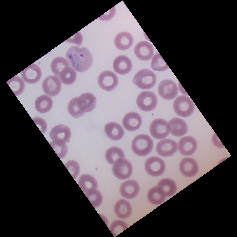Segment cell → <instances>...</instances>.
I'll return each mask as SVG.
<instances>
[{"label":"cell","instance_id":"6da1fadb","mask_svg":"<svg viewBox=\"0 0 237 237\" xmlns=\"http://www.w3.org/2000/svg\"><path fill=\"white\" fill-rule=\"evenodd\" d=\"M70 64L77 71L83 72L89 69L93 63V57L89 50L86 47L73 46L66 54Z\"/></svg>","mask_w":237,"mask_h":237},{"label":"cell","instance_id":"7a4b0ae2","mask_svg":"<svg viewBox=\"0 0 237 237\" xmlns=\"http://www.w3.org/2000/svg\"><path fill=\"white\" fill-rule=\"evenodd\" d=\"M153 146V140L148 135L140 134L133 140L131 148L134 153L140 156L148 155L152 151Z\"/></svg>","mask_w":237,"mask_h":237},{"label":"cell","instance_id":"3957f363","mask_svg":"<svg viewBox=\"0 0 237 237\" xmlns=\"http://www.w3.org/2000/svg\"><path fill=\"white\" fill-rule=\"evenodd\" d=\"M173 109L178 116L183 117L190 116L194 110V105L192 100L185 95L178 97L173 103Z\"/></svg>","mask_w":237,"mask_h":237},{"label":"cell","instance_id":"277c9868","mask_svg":"<svg viewBox=\"0 0 237 237\" xmlns=\"http://www.w3.org/2000/svg\"><path fill=\"white\" fill-rule=\"evenodd\" d=\"M156 76L152 71L142 69L138 71L134 76L133 83L142 89H149L152 87L156 82Z\"/></svg>","mask_w":237,"mask_h":237},{"label":"cell","instance_id":"5b68a950","mask_svg":"<svg viewBox=\"0 0 237 237\" xmlns=\"http://www.w3.org/2000/svg\"><path fill=\"white\" fill-rule=\"evenodd\" d=\"M150 132L155 138L161 139L166 137L170 131V127L169 123L161 118L153 120L150 126Z\"/></svg>","mask_w":237,"mask_h":237},{"label":"cell","instance_id":"8992f818","mask_svg":"<svg viewBox=\"0 0 237 237\" xmlns=\"http://www.w3.org/2000/svg\"><path fill=\"white\" fill-rule=\"evenodd\" d=\"M112 170L114 175L116 178L121 180H125L131 176L132 172V167L127 160L121 158L114 162Z\"/></svg>","mask_w":237,"mask_h":237},{"label":"cell","instance_id":"52a82bcc","mask_svg":"<svg viewBox=\"0 0 237 237\" xmlns=\"http://www.w3.org/2000/svg\"><path fill=\"white\" fill-rule=\"evenodd\" d=\"M136 103L139 108L145 111H150L156 106L157 99L156 95L150 91H143L138 96Z\"/></svg>","mask_w":237,"mask_h":237},{"label":"cell","instance_id":"ba28073f","mask_svg":"<svg viewBox=\"0 0 237 237\" xmlns=\"http://www.w3.org/2000/svg\"><path fill=\"white\" fill-rule=\"evenodd\" d=\"M146 172L150 175L157 177L163 174L165 169L164 161L160 157L152 156L148 158L145 164Z\"/></svg>","mask_w":237,"mask_h":237},{"label":"cell","instance_id":"9c48e42d","mask_svg":"<svg viewBox=\"0 0 237 237\" xmlns=\"http://www.w3.org/2000/svg\"><path fill=\"white\" fill-rule=\"evenodd\" d=\"M98 82L101 89L108 92H111L116 87L118 81L115 73L111 71H105L100 74Z\"/></svg>","mask_w":237,"mask_h":237},{"label":"cell","instance_id":"30bf717a","mask_svg":"<svg viewBox=\"0 0 237 237\" xmlns=\"http://www.w3.org/2000/svg\"><path fill=\"white\" fill-rule=\"evenodd\" d=\"M158 92L163 99L171 100L177 95L178 89L176 84L173 81L164 80L161 81L158 86Z\"/></svg>","mask_w":237,"mask_h":237},{"label":"cell","instance_id":"8fae6325","mask_svg":"<svg viewBox=\"0 0 237 237\" xmlns=\"http://www.w3.org/2000/svg\"><path fill=\"white\" fill-rule=\"evenodd\" d=\"M44 92L47 95L54 96L57 95L61 88V83L59 78L54 75L46 77L42 83Z\"/></svg>","mask_w":237,"mask_h":237},{"label":"cell","instance_id":"7c38bea8","mask_svg":"<svg viewBox=\"0 0 237 237\" xmlns=\"http://www.w3.org/2000/svg\"><path fill=\"white\" fill-rule=\"evenodd\" d=\"M197 144L195 139L192 137L186 136L179 140L177 147L179 152L184 156H188L193 154L197 149Z\"/></svg>","mask_w":237,"mask_h":237},{"label":"cell","instance_id":"4fadbf2b","mask_svg":"<svg viewBox=\"0 0 237 237\" xmlns=\"http://www.w3.org/2000/svg\"><path fill=\"white\" fill-rule=\"evenodd\" d=\"M177 145L174 140L169 139L163 140L157 143L156 150L161 156L167 157L174 155L177 151Z\"/></svg>","mask_w":237,"mask_h":237},{"label":"cell","instance_id":"5bb4252c","mask_svg":"<svg viewBox=\"0 0 237 237\" xmlns=\"http://www.w3.org/2000/svg\"><path fill=\"white\" fill-rule=\"evenodd\" d=\"M77 104L79 109L84 113L89 112L95 107L96 98L91 93H84L77 97Z\"/></svg>","mask_w":237,"mask_h":237},{"label":"cell","instance_id":"9a60e30c","mask_svg":"<svg viewBox=\"0 0 237 237\" xmlns=\"http://www.w3.org/2000/svg\"><path fill=\"white\" fill-rule=\"evenodd\" d=\"M179 168L181 173L184 176L191 177L196 175L198 172V167L196 161L193 158L186 157L180 162Z\"/></svg>","mask_w":237,"mask_h":237},{"label":"cell","instance_id":"2e32d148","mask_svg":"<svg viewBox=\"0 0 237 237\" xmlns=\"http://www.w3.org/2000/svg\"><path fill=\"white\" fill-rule=\"evenodd\" d=\"M142 122V118L139 114L135 112H129L123 117L122 123L127 130L133 131L138 129Z\"/></svg>","mask_w":237,"mask_h":237},{"label":"cell","instance_id":"e0dca14e","mask_svg":"<svg viewBox=\"0 0 237 237\" xmlns=\"http://www.w3.org/2000/svg\"><path fill=\"white\" fill-rule=\"evenodd\" d=\"M119 190L122 196L131 199L134 198L137 195L139 191V186L136 181L130 180L121 184Z\"/></svg>","mask_w":237,"mask_h":237},{"label":"cell","instance_id":"ac0fdd59","mask_svg":"<svg viewBox=\"0 0 237 237\" xmlns=\"http://www.w3.org/2000/svg\"><path fill=\"white\" fill-rule=\"evenodd\" d=\"M41 71L36 65L32 64L21 72V77L26 82L34 84L37 82L41 76Z\"/></svg>","mask_w":237,"mask_h":237},{"label":"cell","instance_id":"d6986e66","mask_svg":"<svg viewBox=\"0 0 237 237\" xmlns=\"http://www.w3.org/2000/svg\"><path fill=\"white\" fill-rule=\"evenodd\" d=\"M134 53L137 57L143 61L149 60L153 54V49L148 42L143 41L138 43L135 46Z\"/></svg>","mask_w":237,"mask_h":237},{"label":"cell","instance_id":"ffe728a7","mask_svg":"<svg viewBox=\"0 0 237 237\" xmlns=\"http://www.w3.org/2000/svg\"><path fill=\"white\" fill-rule=\"evenodd\" d=\"M113 67L115 71L121 75L127 74L131 71L132 64L130 60L127 57L120 55L117 57L113 63Z\"/></svg>","mask_w":237,"mask_h":237},{"label":"cell","instance_id":"44dd1931","mask_svg":"<svg viewBox=\"0 0 237 237\" xmlns=\"http://www.w3.org/2000/svg\"><path fill=\"white\" fill-rule=\"evenodd\" d=\"M51 139L62 141L66 143L71 137V132L68 126L63 124H59L54 127L50 133Z\"/></svg>","mask_w":237,"mask_h":237},{"label":"cell","instance_id":"7402d4cb","mask_svg":"<svg viewBox=\"0 0 237 237\" xmlns=\"http://www.w3.org/2000/svg\"><path fill=\"white\" fill-rule=\"evenodd\" d=\"M104 131L108 137L114 141L121 139L124 133V129L121 126L115 122L106 124L104 126Z\"/></svg>","mask_w":237,"mask_h":237},{"label":"cell","instance_id":"603a6c76","mask_svg":"<svg viewBox=\"0 0 237 237\" xmlns=\"http://www.w3.org/2000/svg\"><path fill=\"white\" fill-rule=\"evenodd\" d=\"M170 127V133L172 135L181 137L185 134L188 131V126L186 123L182 119L174 118L169 121Z\"/></svg>","mask_w":237,"mask_h":237},{"label":"cell","instance_id":"cb8c5ba5","mask_svg":"<svg viewBox=\"0 0 237 237\" xmlns=\"http://www.w3.org/2000/svg\"><path fill=\"white\" fill-rule=\"evenodd\" d=\"M133 38L129 33L124 32L117 34L114 39L116 47L119 50H125L129 49L132 45Z\"/></svg>","mask_w":237,"mask_h":237},{"label":"cell","instance_id":"d4e9b609","mask_svg":"<svg viewBox=\"0 0 237 237\" xmlns=\"http://www.w3.org/2000/svg\"><path fill=\"white\" fill-rule=\"evenodd\" d=\"M114 211L119 218L125 219L130 216L132 213V208L129 203L127 200L121 199L115 204Z\"/></svg>","mask_w":237,"mask_h":237},{"label":"cell","instance_id":"484cf974","mask_svg":"<svg viewBox=\"0 0 237 237\" xmlns=\"http://www.w3.org/2000/svg\"><path fill=\"white\" fill-rule=\"evenodd\" d=\"M166 197L163 190L158 186L151 188L147 193L148 201L155 205L161 204L164 201Z\"/></svg>","mask_w":237,"mask_h":237},{"label":"cell","instance_id":"4316f807","mask_svg":"<svg viewBox=\"0 0 237 237\" xmlns=\"http://www.w3.org/2000/svg\"><path fill=\"white\" fill-rule=\"evenodd\" d=\"M52 104L51 98L48 96L43 95L36 99L35 103V106L38 112L41 113H45L51 110Z\"/></svg>","mask_w":237,"mask_h":237},{"label":"cell","instance_id":"83f0119b","mask_svg":"<svg viewBox=\"0 0 237 237\" xmlns=\"http://www.w3.org/2000/svg\"><path fill=\"white\" fill-rule=\"evenodd\" d=\"M78 184L84 193L92 189H96L97 187V183L95 178L87 174H84L80 176L78 180Z\"/></svg>","mask_w":237,"mask_h":237},{"label":"cell","instance_id":"f1b7e54d","mask_svg":"<svg viewBox=\"0 0 237 237\" xmlns=\"http://www.w3.org/2000/svg\"><path fill=\"white\" fill-rule=\"evenodd\" d=\"M59 76L63 83L66 85H71L76 80V73L74 69L70 66L65 68L60 72Z\"/></svg>","mask_w":237,"mask_h":237},{"label":"cell","instance_id":"f546056e","mask_svg":"<svg viewBox=\"0 0 237 237\" xmlns=\"http://www.w3.org/2000/svg\"><path fill=\"white\" fill-rule=\"evenodd\" d=\"M158 186L162 189L166 197H170L173 195L175 193L177 190L175 182L172 179L169 178L161 179L159 182Z\"/></svg>","mask_w":237,"mask_h":237},{"label":"cell","instance_id":"4dcf8cb0","mask_svg":"<svg viewBox=\"0 0 237 237\" xmlns=\"http://www.w3.org/2000/svg\"><path fill=\"white\" fill-rule=\"evenodd\" d=\"M124 157L122 150L116 147H112L108 149L105 153L107 161L110 164H113L118 159Z\"/></svg>","mask_w":237,"mask_h":237},{"label":"cell","instance_id":"1f68e13d","mask_svg":"<svg viewBox=\"0 0 237 237\" xmlns=\"http://www.w3.org/2000/svg\"><path fill=\"white\" fill-rule=\"evenodd\" d=\"M8 85L16 96L20 94L25 87L24 82L20 77L15 76L7 82Z\"/></svg>","mask_w":237,"mask_h":237},{"label":"cell","instance_id":"d6a6232c","mask_svg":"<svg viewBox=\"0 0 237 237\" xmlns=\"http://www.w3.org/2000/svg\"><path fill=\"white\" fill-rule=\"evenodd\" d=\"M68 61L65 58L58 57L54 59L51 64V69L55 75L59 76L60 72L65 67L70 66Z\"/></svg>","mask_w":237,"mask_h":237},{"label":"cell","instance_id":"836d02e7","mask_svg":"<svg viewBox=\"0 0 237 237\" xmlns=\"http://www.w3.org/2000/svg\"><path fill=\"white\" fill-rule=\"evenodd\" d=\"M85 195L94 208L99 206L103 200L100 192L95 188L89 190L85 193Z\"/></svg>","mask_w":237,"mask_h":237},{"label":"cell","instance_id":"e575fe53","mask_svg":"<svg viewBox=\"0 0 237 237\" xmlns=\"http://www.w3.org/2000/svg\"><path fill=\"white\" fill-rule=\"evenodd\" d=\"M151 66L153 69L157 71H164L169 68L158 53L153 56L152 60Z\"/></svg>","mask_w":237,"mask_h":237},{"label":"cell","instance_id":"d590c367","mask_svg":"<svg viewBox=\"0 0 237 237\" xmlns=\"http://www.w3.org/2000/svg\"><path fill=\"white\" fill-rule=\"evenodd\" d=\"M50 144L60 158H63L66 155L68 148L65 142L60 140H54Z\"/></svg>","mask_w":237,"mask_h":237},{"label":"cell","instance_id":"8d00e7d4","mask_svg":"<svg viewBox=\"0 0 237 237\" xmlns=\"http://www.w3.org/2000/svg\"><path fill=\"white\" fill-rule=\"evenodd\" d=\"M77 97L71 99L68 103V110L69 114L73 118H77L82 116L85 113L81 111L77 104Z\"/></svg>","mask_w":237,"mask_h":237},{"label":"cell","instance_id":"74e56055","mask_svg":"<svg viewBox=\"0 0 237 237\" xmlns=\"http://www.w3.org/2000/svg\"><path fill=\"white\" fill-rule=\"evenodd\" d=\"M128 228V225L125 222L116 220L111 224L110 230L114 236H116Z\"/></svg>","mask_w":237,"mask_h":237},{"label":"cell","instance_id":"f35d334b","mask_svg":"<svg viewBox=\"0 0 237 237\" xmlns=\"http://www.w3.org/2000/svg\"><path fill=\"white\" fill-rule=\"evenodd\" d=\"M65 166L73 177L75 179L80 172V167L78 163L75 160H71L65 163Z\"/></svg>","mask_w":237,"mask_h":237},{"label":"cell","instance_id":"ab89813d","mask_svg":"<svg viewBox=\"0 0 237 237\" xmlns=\"http://www.w3.org/2000/svg\"><path fill=\"white\" fill-rule=\"evenodd\" d=\"M33 120L36 124L41 126V129L42 130L41 132L44 133L46 129V124L45 121L42 118H35Z\"/></svg>","mask_w":237,"mask_h":237}]
</instances>
